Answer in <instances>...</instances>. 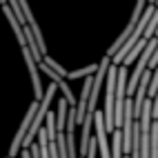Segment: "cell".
Returning a JSON list of instances; mask_svg holds the SVG:
<instances>
[{
  "label": "cell",
  "instance_id": "cell-4",
  "mask_svg": "<svg viewBox=\"0 0 158 158\" xmlns=\"http://www.w3.org/2000/svg\"><path fill=\"white\" fill-rule=\"evenodd\" d=\"M23 58H25V65L29 69V76H31V85H34V96L36 100H40L45 96V89H43V82H40V73H38V62L34 60V56L29 54V49L23 47Z\"/></svg>",
  "mask_w": 158,
  "mask_h": 158
},
{
  "label": "cell",
  "instance_id": "cell-8",
  "mask_svg": "<svg viewBox=\"0 0 158 158\" xmlns=\"http://www.w3.org/2000/svg\"><path fill=\"white\" fill-rule=\"evenodd\" d=\"M98 69V65H89V67H82V69H76V71H69L67 73V80H76V78H87V76H94Z\"/></svg>",
  "mask_w": 158,
  "mask_h": 158
},
{
  "label": "cell",
  "instance_id": "cell-3",
  "mask_svg": "<svg viewBox=\"0 0 158 158\" xmlns=\"http://www.w3.org/2000/svg\"><path fill=\"white\" fill-rule=\"evenodd\" d=\"M94 129H96V143H98V154L100 158H111V149H109V140H107V127H105V116L102 111L96 109L94 114Z\"/></svg>",
  "mask_w": 158,
  "mask_h": 158
},
{
  "label": "cell",
  "instance_id": "cell-7",
  "mask_svg": "<svg viewBox=\"0 0 158 158\" xmlns=\"http://www.w3.org/2000/svg\"><path fill=\"white\" fill-rule=\"evenodd\" d=\"M145 45H147V40H145V38H140L138 43H136V45L131 47V51H129V54L125 56V60H123V67H129L131 62H136V60H138V56L143 54V49H145Z\"/></svg>",
  "mask_w": 158,
  "mask_h": 158
},
{
  "label": "cell",
  "instance_id": "cell-5",
  "mask_svg": "<svg viewBox=\"0 0 158 158\" xmlns=\"http://www.w3.org/2000/svg\"><path fill=\"white\" fill-rule=\"evenodd\" d=\"M2 14L7 16L9 25H11V29H14V34H16V38H18V45H20V49H23V47H27V40H25V27L18 23V18L14 16L11 7H9V5H2Z\"/></svg>",
  "mask_w": 158,
  "mask_h": 158
},
{
  "label": "cell",
  "instance_id": "cell-1",
  "mask_svg": "<svg viewBox=\"0 0 158 158\" xmlns=\"http://www.w3.org/2000/svg\"><path fill=\"white\" fill-rule=\"evenodd\" d=\"M127 67H118L116 73V105H114V127L118 129L123 127V118H125V100H127Z\"/></svg>",
  "mask_w": 158,
  "mask_h": 158
},
{
  "label": "cell",
  "instance_id": "cell-9",
  "mask_svg": "<svg viewBox=\"0 0 158 158\" xmlns=\"http://www.w3.org/2000/svg\"><path fill=\"white\" fill-rule=\"evenodd\" d=\"M154 38H158V27H156V34H154Z\"/></svg>",
  "mask_w": 158,
  "mask_h": 158
},
{
  "label": "cell",
  "instance_id": "cell-13",
  "mask_svg": "<svg viewBox=\"0 0 158 158\" xmlns=\"http://www.w3.org/2000/svg\"><path fill=\"white\" fill-rule=\"evenodd\" d=\"M156 69H158V67H156Z\"/></svg>",
  "mask_w": 158,
  "mask_h": 158
},
{
  "label": "cell",
  "instance_id": "cell-10",
  "mask_svg": "<svg viewBox=\"0 0 158 158\" xmlns=\"http://www.w3.org/2000/svg\"><path fill=\"white\" fill-rule=\"evenodd\" d=\"M0 5H7V0H0Z\"/></svg>",
  "mask_w": 158,
  "mask_h": 158
},
{
  "label": "cell",
  "instance_id": "cell-11",
  "mask_svg": "<svg viewBox=\"0 0 158 158\" xmlns=\"http://www.w3.org/2000/svg\"><path fill=\"white\" fill-rule=\"evenodd\" d=\"M156 7H158V0H156Z\"/></svg>",
  "mask_w": 158,
  "mask_h": 158
},
{
  "label": "cell",
  "instance_id": "cell-12",
  "mask_svg": "<svg viewBox=\"0 0 158 158\" xmlns=\"http://www.w3.org/2000/svg\"><path fill=\"white\" fill-rule=\"evenodd\" d=\"M78 158H85V156H78Z\"/></svg>",
  "mask_w": 158,
  "mask_h": 158
},
{
  "label": "cell",
  "instance_id": "cell-2",
  "mask_svg": "<svg viewBox=\"0 0 158 158\" xmlns=\"http://www.w3.org/2000/svg\"><path fill=\"white\" fill-rule=\"evenodd\" d=\"M36 109H38V100H34V102L29 105V109H27V114H25V118H23V123H20V127H18L16 136H14L11 145H9V158L18 156V152L23 149V140H25V136H27V131H29V127H31V123H34Z\"/></svg>",
  "mask_w": 158,
  "mask_h": 158
},
{
  "label": "cell",
  "instance_id": "cell-6",
  "mask_svg": "<svg viewBox=\"0 0 158 158\" xmlns=\"http://www.w3.org/2000/svg\"><path fill=\"white\" fill-rule=\"evenodd\" d=\"M67 111H69V102H67L65 98H60V100H58V107H56V127H58V131H65Z\"/></svg>",
  "mask_w": 158,
  "mask_h": 158
}]
</instances>
